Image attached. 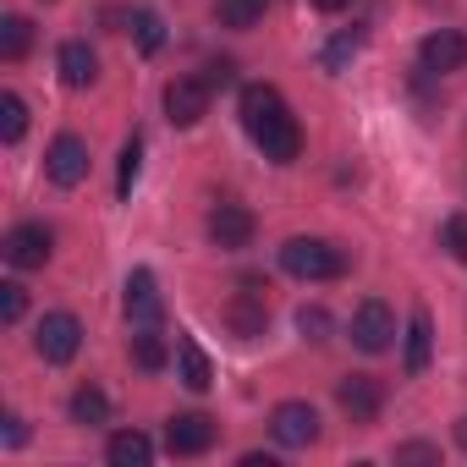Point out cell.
Wrapping results in <instances>:
<instances>
[{"mask_svg":"<svg viewBox=\"0 0 467 467\" xmlns=\"http://www.w3.org/2000/svg\"><path fill=\"white\" fill-rule=\"evenodd\" d=\"M243 127L265 149V160H275V165H292L303 154V127H297L292 105L281 99V88H270V83L243 88Z\"/></svg>","mask_w":467,"mask_h":467,"instance_id":"6da1fadb","label":"cell"},{"mask_svg":"<svg viewBox=\"0 0 467 467\" xmlns=\"http://www.w3.org/2000/svg\"><path fill=\"white\" fill-rule=\"evenodd\" d=\"M281 270L297 281H341L352 270V254L330 237H292L281 243Z\"/></svg>","mask_w":467,"mask_h":467,"instance_id":"7a4b0ae2","label":"cell"},{"mask_svg":"<svg viewBox=\"0 0 467 467\" xmlns=\"http://www.w3.org/2000/svg\"><path fill=\"white\" fill-rule=\"evenodd\" d=\"M0 254H6V265H12V270H45V265H50V254H56V237H50V225L28 220V225H12V231H6Z\"/></svg>","mask_w":467,"mask_h":467,"instance_id":"3957f363","label":"cell"},{"mask_svg":"<svg viewBox=\"0 0 467 467\" xmlns=\"http://www.w3.org/2000/svg\"><path fill=\"white\" fill-rule=\"evenodd\" d=\"M390 341H396V314H390V303H379V297L358 303V314H352V347H358V352H390Z\"/></svg>","mask_w":467,"mask_h":467,"instance_id":"277c9868","label":"cell"},{"mask_svg":"<svg viewBox=\"0 0 467 467\" xmlns=\"http://www.w3.org/2000/svg\"><path fill=\"white\" fill-rule=\"evenodd\" d=\"M270 434H275V445H286V451H308V445L319 440V412H314L308 401H281V407L270 412Z\"/></svg>","mask_w":467,"mask_h":467,"instance_id":"5b68a950","label":"cell"},{"mask_svg":"<svg viewBox=\"0 0 467 467\" xmlns=\"http://www.w3.org/2000/svg\"><path fill=\"white\" fill-rule=\"evenodd\" d=\"M209 94H214V88H209L203 78H171L160 99H165V116H171L176 127H198V121L209 116Z\"/></svg>","mask_w":467,"mask_h":467,"instance_id":"8992f818","label":"cell"},{"mask_svg":"<svg viewBox=\"0 0 467 467\" xmlns=\"http://www.w3.org/2000/svg\"><path fill=\"white\" fill-rule=\"evenodd\" d=\"M78 347H83L78 314H45V325H39V336H34V352H39L45 363H72Z\"/></svg>","mask_w":467,"mask_h":467,"instance_id":"52a82bcc","label":"cell"},{"mask_svg":"<svg viewBox=\"0 0 467 467\" xmlns=\"http://www.w3.org/2000/svg\"><path fill=\"white\" fill-rule=\"evenodd\" d=\"M254 231H259V220H254V209H243V203H214L209 209V243L214 248H248L254 243Z\"/></svg>","mask_w":467,"mask_h":467,"instance_id":"ba28073f","label":"cell"},{"mask_svg":"<svg viewBox=\"0 0 467 467\" xmlns=\"http://www.w3.org/2000/svg\"><path fill=\"white\" fill-rule=\"evenodd\" d=\"M45 176H50L56 187H78V182L88 176V143H83L78 132H61V138L50 143V154H45Z\"/></svg>","mask_w":467,"mask_h":467,"instance_id":"9c48e42d","label":"cell"},{"mask_svg":"<svg viewBox=\"0 0 467 467\" xmlns=\"http://www.w3.org/2000/svg\"><path fill=\"white\" fill-rule=\"evenodd\" d=\"M121 308H127L132 330H138V325H160V314H165V297H160V281H154V270H132V275H127V286H121Z\"/></svg>","mask_w":467,"mask_h":467,"instance_id":"30bf717a","label":"cell"},{"mask_svg":"<svg viewBox=\"0 0 467 467\" xmlns=\"http://www.w3.org/2000/svg\"><path fill=\"white\" fill-rule=\"evenodd\" d=\"M214 418H203V412H176L171 423H165V451L171 456H203L209 445H214Z\"/></svg>","mask_w":467,"mask_h":467,"instance_id":"8fae6325","label":"cell"},{"mask_svg":"<svg viewBox=\"0 0 467 467\" xmlns=\"http://www.w3.org/2000/svg\"><path fill=\"white\" fill-rule=\"evenodd\" d=\"M336 401H341V412H347L352 423H374L379 407H385V385L368 379V374H347V379L336 385Z\"/></svg>","mask_w":467,"mask_h":467,"instance_id":"7c38bea8","label":"cell"},{"mask_svg":"<svg viewBox=\"0 0 467 467\" xmlns=\"http://www.w3.org/2000/svg\"><path fill=\"white\" fill-rule=\"evenodd\" d=\"M462 61H467V39H462L456 28H434V34L418 45V67L434 72V78H440V72H456Z\"/></svg>","mask_w":467,"mask_h":467,"instance_id":"4fadbf2b","label":"cell"},{"mask_svg":"<svg viewBox=\"0 0 467 467\" xmlns=\"http://www.w3.org/2000/svg\"><path fill=\"white\" fill-rule=\"evenodd\" d=\"M176 379L187 390H209L214 385V363H209V352L192 336H176Z\"/></svg>","mask_w":467,"mask_h":467,"instance_id":"5bb4252c","label":"cell"},{"mask_svg":"<svg viewBox=\"0 0 467 467\" xmlns=\"http://www.w3.org/2000/svg\"><path fill=\"white\" fill-rule=\"evenodd\" d=\"M56 67H61V83H67V88H88V83L99 78V56H94L83 39H67L61 56H56Z\"/></svg>","mask_w":467,"mask_h":467,"instance_id":"9a60e30c","label":"cell"},{"mask_svg":"<svg viewBox=\"0 0 467 467\" xmlns=\"http://www.w3.org/2000/svg\"><path fill=\"white\" fill-rule=\"evenodd\" d=\"M225 325L237 330L243 341L265 336V325H270V308H265V297H259V292H243V297H231V308H225Z\"/></svg>","mask_w":467,"mask_h":467,"instance_id":"2e32d148","label":"cell"},{"mask_svg":"<svg viewBox=\"0 0 467 467\" xmlns=\"http://www.w3.org/2000/svg\"><path fill=\"white\" fill-rule=\"evenodd\" d=\"M429 352H434V319L418 308V314L407 319V352H401V363H407V374H412V379L429 368Z\"/></svg>","mask_w":467,"mask_h":467,"instance_id":"e0dca14e","label":"cell"},{"mask_svg":"<svg viewBox=\"0 0 467 467\" xmlns=\"http://www.w3.org/2000/svg\"><path fill=\"white\" fill-rule=\"evenodd\" d=\"M105 456H110V467H149L154 462V440L138 434V429H121V434H110Z\"/></svg>","mask_w":467,"mask_h":467,"instance_id":"ac0fdd59","label":"cell"},{"mask_svg":"<svg viewBox=\"0 0 467 467\" xmlns=\"http://www.w3.org/2000/svg\"><path fill=\"white\" fill-rule=\"evenodd\" d=\"M358 50H363V28H341V34L319 50V72H325V78H341V72L358 61Z\"/></svg>","mask_w":467,"mask_h":467,"instance_id":"d6986e66","label":"cell"},{"mask_svg":"<svg viewBox=\"0 0 467 467\" xmlns=\"http://www.w3.org/2000/svg\"><path fill=\"white\" fill-rule=\"evenodd\" d=\"M132 363H138L143 374H160V368L171 363V347H165V336H160L154 325H138V330H132Z\"/></svg>","mask_w":467,"mask_h":467,"instance_id":"ffe728a7","label":"cell"},{"mask_svg":"<svg viewBox=\"0 0 467 467\" xmlns=\"http://www.w3.org/2000/svg\"><path fill=\"white\" fill-rule=\"evenodd\" d=\"M67 412H72V423H83V429H99V423H110V396H105L99 385H83V390H72Z\"/></svg>","mask_w":467,"mask_h":467,"instance_id":"44dd1931","label":"cell"},{"mask_svg":"<svg viewBox=\"0 0 467 467\" xmlns=\"http://www.w3.org/2000/svg\"><path fill=\"white\" fill-rule=\"evenodd\" d=\"M265 12H270V0H214L220 28H237V34L259 28V23H265Z\"/></svg>","mask_w":467,"mask_h":467,"instance_id":"7402d4cb","label":"cell"},{"mask_svg":"<svg viewBox=\"0 0 467 467\" xmlns=\"http://www.w3.org/2000/svg\"><path fill=\"white\" fill-rule=\"evenodd\" d=\"M34 45V23L28 17H6L0 23V61H23Z\"/></svg>","mask_w":467,"mask_h":467,"instance_id":"603a6c76","label":"cell"},{"mask_svg":"<svg viewBox=\"0 0 467 467\" xmlns=\"http://www.w3.org/2000/svg\"><path fill=\"white\" fill-rule=\"evenodd\" d=\"M138 171H143V138L132 132V138L121 143V160H116V198H132V182H138Z\"/></svg>","mask_w":467,"mask_h":467,"instance_id":"cb8c5ba5","label":"cell"},{"mask_svg":"<svg viewBox=\"0 0 467 467\" xmlns=\"http://www.w3.org/2000/svg\"><path fill=\"white\" fill-rule=\"evenodd\" d=\"M28 132V105H23V94H0V138H6V143H17Z\"/></svg>","mask_w":467,"mask_h":467,"instance_id":"d4e9b609","label":"cell"},{"mask_svg":"<svg viewBox=\"0 0 467 467\" xmlns=\"http://www.w3.org/2000/svg\"><path fill=\"white\" fill-rule=\"evenodd\" d=\"M132 39H138V50H143V56H154V50L165 45V23H160V12L138 6V12H132Z\"/></svg>","mask_w":467,"mask_h":467,"instance_id":"484cf974","label":"cell"},{"mask_svg":"<svg viewBox=\"0 0 467 467\" xmlns=\"http://www.w3.org/2000/svg\"><path fill=\"white\" fill-rule=\"evenodd\" d=\"M23 314H28V286L6 281V286H0V319H6V325H17Z\"/></svg>","mask_w":467,"mask_h":467,"instance_id":"4316f807","label":"cell"},{"mask_svg":"<svg viewBox=\"0 0 467 467\" xmlns=\"http://www.w3.org/2000/svg\"><path fill=\"white\" fill-rule=\"evenodd\" d=\"M440 237H445L451 259H462V265H467V214H451V220H445V231H440Z\"/></svg>","mask_w":467,"mask_h":467,"instance_id":"83f0119b","label":"cell"},{"mask_svg":"<svg viewBox=\"0 0 467 467\" xmlns=\"http://www.w3.org/2000/svg\"><path fill=\"white\" fill-rule=\"evenodd\" d=\"M297 330H303L308 341H325V330H330V314H325V308H303V314H297Z\"/></svg>","mask_w":467,"mask_h":467,"instance_id":"f1b7e54d","label":"cell"},{"mask_svg":"<svg viewBox=\"0 0 467 467\" xmlns=\"http://www.w3.org/2000/svg\"><path fill=\"white\" fill-rule=\"evenodd\" d=\"M203 83H209V88H225V83H231V61H209V67H203Z\"/></svg>","mask_w":467,"mask_h":467,"instance_id":"f546056e","label":"cell"},{"mask_svg":"<svg viewBox=\"0 0 467 467\" xmlns=\"http://www.w3.org/2000/svg\"><path fill=\"white\" fill-rule=\"evenodd\" d=\"M0 440H6V451H17V445L28 440V429H23V418H17V412L6 418V434H0Z\"/></svg>","mask_w":467,"mask_h":467,"instance_id":"4dcf8cb0","label":"cell"},{"mask_svg":"<svg viewBox=\"0 0 467 467\" xmlns=\"http://www.w3.org/2000/svg\"><path fill=\"white\" fill-rule=\"evenodd\" d=\"M396 462H434V445H418V440H412V445L396 451Z\"/></svg>","mask_w":467,"mask_h":467,"instance_id":"1f68e13d","label":"cell"},{"mask_svg":"<svg viewBox=\"0 0 467 467\" xmlns=\"http://www.w3.org/2000/svg\"><path fill=\"white\" fill-rule=\"evenodd\" d=\"M308 6H314V12H330V17H336V12H347V6H352V0H308Z\"/></svg>","mask_w":467,"mask_h":467,"instance_id":"d6a6232c","label":"cell"},{"mask_svg":"<svg viewBox=\"0 0 467 467\" xmlns=\"http://www.w3.org/2000/svg\"><path fill=\"white\" fill-rule=\"evenodd\" d=\"M243 467H275V456H265V451H248V456H243Z\"/></svg>","mask_w":467,"mask_h":467,"instance_id":"836d02e7","label":"cell"},{"mask_svg":"<svg viewBox=\"0 0 467 467\" xmlns=\"http://www.w3.org/2000/svg\"><path fill=\"white\" fill-rule=\"evenodd\" d=\"M456 445H462V451H467V418H462V423H456Z\"/></svg>","mask_w":467,"mask_h":467,"instance_id":"e575fe53","label":"cell"}]
</instances>
